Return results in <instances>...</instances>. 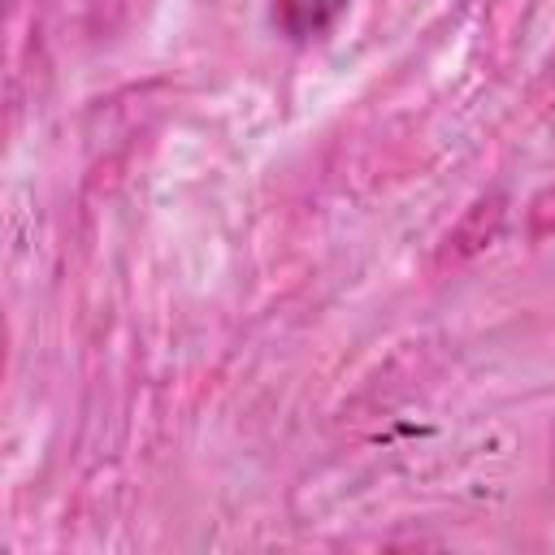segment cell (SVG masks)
<instances>
[{
	"label": "cell",
	"mask_w": 555,
	"mask_h": 555,
	"mask_svg": "<svg viewBox=\"0 0 555 555\" xmlns=\"http://www.w3.org/2000/svg\"><path fill=\"white\" fill-rule=\"evenodd\" d=\"M347 0H273V17L291 39H317L334 26Z\"/></svg>",
	"instance_id": "cell-1"
}]
</instances>
